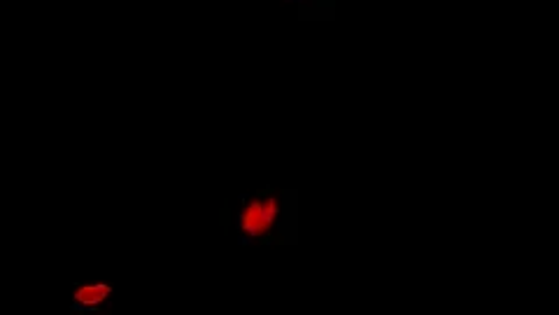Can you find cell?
Wrapping results in <instances>:
<instances>
[{"label":"cell","mask_w":559,"mask_h":315,"mask_svg":"<svg viewBox=\"0 0 559 315\" xmlns=\"http://www.w3.org/2000/svg\"><path fill=\"white\" fill-rule=\"evenodd\" d=\"M112 285H80L73 292V311L91 313L110 299Z\"/></svg>","instance_id":"obj_2"},{"label":"cell","mask_w":559,"mask_h":315,"mask_svg":"<svg viewBox=\"0 0 559 315\" xmlns=\"http://www.w3.org/2000/svg\"><path fill=\"white\" fill-rule=\"evenodd\" d=\"M296 3H301V0H296Z\"/></svg>","instance_id":"obj_3"},{"label":"cell","mask_w":559,"mask_h":315,"mask_svg":"<svg viewBox=\"0 0 559 315\" xmlns=\"http://www.w3.org/2000/svg\"><path fill=\"white\" fill-rule=\"evenodd\" d=\"M282 217V201L273 189L252 194L243 201V208L236 217L238 241L243 245L257 241H273L278 222Z\"/></svg>","instance_id":"obj_1"}]
</instances>
